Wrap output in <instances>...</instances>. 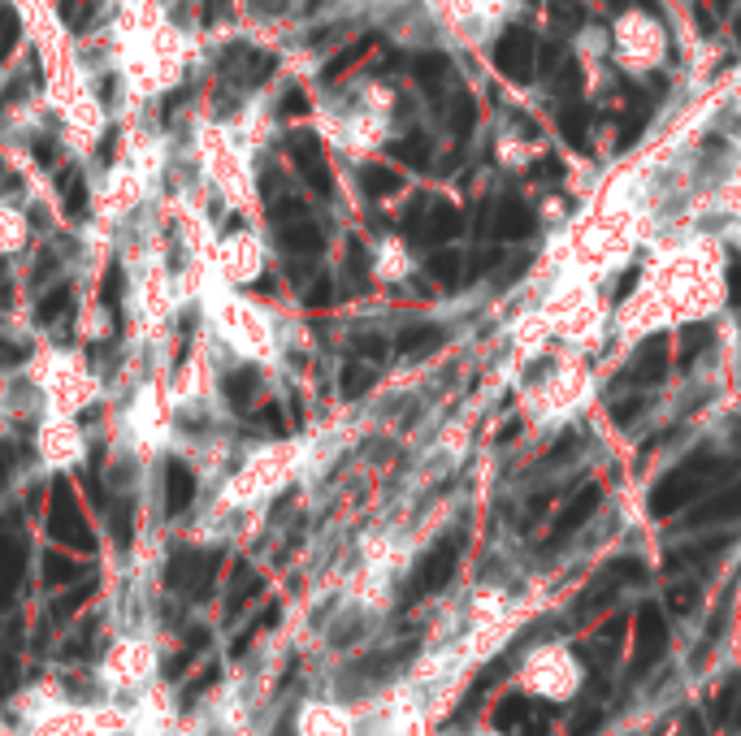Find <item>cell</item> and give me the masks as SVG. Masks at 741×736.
Returning a JSON list of instances; mask_svg holds the SVG:
<instances>
[{"instance_id": "1", "label": "cell", "mask_w": 741, "mask_h": 736, "mask_svg": "<svg viewBox=\"0 0 741 736\" xmlns=\"http://www.w3.org/2000/svg\"><path fill=\"white\" fill-rule=\"evenodd\" d=\"M35 394L44 399V412L78 416L104 394V377L87 364L83 351L52 347L35 364Z\"/></svg>"}, {"instance_id": "2", "label": "cell", "mask_w": 741, "mask_h": 736, "mask_svg": "<svg viewBox=\"0 0 741 736\" xmlns=\"http://www.w3.org/2000/svg\"><path fill=\"white\" fill-rule=\"evenodd\" d=\"M516 689L538 702L564 706L585 689V667L564 641H542V646H529L525 659L516 663Z\"/></svg>"}, {"instance_id": "3", "label": "cell", "mask_w": 741, "mask_h": 736, "mask_svg": "<svg viewBox=\"0 0 741 736\" xmlns=\"http://www.w3.org/2000/svg\"><path fill=\"white\" fill-rule=\"evenodd\" d=\"M35 459L48 472H70L87 459V429L78 416L44 412L35 420Z\"/></svg>"}, {"instance_id": "4", "label": "cell", "mask_w": 741, "mask_h": 736, "mask_svg": "<svg viewBox=\"0 0 741 736\" xmlns=\"http://www.w3.org/2000/svg\"><path fill=\"white\" fill-rule=\"evenodd\" d=\"M208 325L226 347H234L239 356H260V343H265V321L252 304L243 299H217L208 308Z\"/></svg>"}, {"instance_id": "5", "label": "cell", "mask_w": 741, "mask_h": 736, "mask_svg": "<svg viewBox=\"0 0 741 736\" xmlns=\"http://www.w3.org/2000/svg\"><path fill=\"white\" fill-rule=\"evenodd\" d=\"M213 260H217V273L230 286H252L260 278V243L247 230H226V234H221Z\"/></svg>"}, {"instance_id": "6", "label": "cell", "mask_w": 741, "mask_h": 736, "mask_svg": "<svg viewBox=\"0 0 741 736\" xmlns=\"http://www.w3.org/2000/svg\"><path fill=\"white\" fill-rule=\"evenodd\" d=\"M533 61H538V39H533L525 26H507V31L494 39V65H499V74H507L512 83H529Z\"/></svg>"}, {"instance_id": "7", "label": "cell", "mask_w": 741, "mask_h": 736, "mask_svg": "<svg viewBox=\"0 0 741 736\" xmlns=\"http://www.w3.org/2000/svg\"><path fill=\"white\" fill-rule=\"evenodd\" d=\"M295 736H356V715L338 702H308L295 715Z\"/></svg>"}, {"instance_id": "8", "label": "cell", "mask_w": 741, "mask_h": 736, "mask_svg": "<svg viewBox=\"0 0 741 736\" xmlns=\"http://www.w3.org/2000/svg\"><path fill=\"white\" fill-rule=\"evenodd\" d=\"M711 468H715V459H707V455L685 459V464L676 468L672 477H663V481H659V490H655V498H650V507H655V511H668V507H676V503H685V498L694 494L698 477H707Z\"/></svg>"}, {"instance_id": "9", "label": "cell", "mask_w": 741, "mask_h": 736, "mask_svg": "<svg viewBox=\"0 0 741 736\" xmlns=\"http://www.w3.org/2000/svg\"><path fill=\"white\" fill-rule=\"evenodd\" d=\"M31 243V217L13 200H0V256H18Z\"/></svg>"}, {"instance_id": "10", "label": "cell", "mask_w": 741, "mask_h": 736, "mask_svg": "<svg viewBox=\"0 0 741 736\" xmlns=\"http://www.w3.org/2000/svg\"><path fill=\"white\" fill-rule=\"evenodd\" d=\"M533 226H538V217H533V208L525 200H516V195H507L499 204V213H494V234L499 239H529Z\"/></svg>"}, {"instance_id": "11", "label": "cell", "mask_w": 741, "mask_h": 736, "mask_svg": "<svg viewBox=\"0 0 741 736\" xmlns=\"http://www.w3.org/2000/svg\"><path fill=\"white\" fill-rule=\"evenodd\" d=\"M663 373H668V338L655 334V338H646V343H642V351H637L633 377L642 381V386H659Z\"/></svg>"}, {"instance_id": "12", "label": "cell", "mask_w": 741, "mask_h": 736, "mask_svg": "<svg viewBox=\"0 0 741 736\" xmlns=\"http://www.w3.org/2000/svg\"><path fill=\"white\" fill-rule=\"evenodd\" d=\"M460 230H464V213H460V208L447 204V200H434V208H429V217H425L421 239L425 243H451Z\"/></svg>"}, {"instance_id": "13", "label": "cell", "mask_w": 741, "mask_h": 736, "mask_svg": "<svg viewBox=\"0 0 741 736\" xmlns=\"http://www.w3.org/2000/svg\"><path fill=\"white\" fill-rule=\"evenodd\" d=\"M278 243H282V252H291V256H317L325 247L321 230L312 226L308 217H291V226L278 230Z\"/></svg>"}, {"instance_id": "14", "label": "cell", "mask_w": 741, "mask_h": 736, "mask_svg": "<svg viewBox=\"0 0 741 736\" xmlns=\"http://www.w3.org/2000/svg\"><path fill=\"white\" fill-rule=\"evenodd\" d=\"M442 343H447V330L442 325H416V330H408L395 343V351L403 360H421V356H429V351H438Z\"/></svg>"}, {"instance_id": "15", "label": "cell", "mask_w": 741, "mask_h": 736, "mask_svg": "<svg viewBox=\"0 0 741 736\" xmlns=\"http://www.w3.org/2000/svg\"><path fill=\"white\" fill-rule=\"evenodd\" d=\"M559 130H564L572 152H590V109H585V104H577V100L564 104V109H559Z\"/></svg>"}, {"instance_id": "16", "label": "cell", "mask_w": 741, "mask_h": 736, "mask_svg": "<svg viewBox=\"0 0 741 736\" xmlns=\"http://www.w3.org/2000/svg\"><path fill=\"white\" fill-rule=\"evenodd\" d=\"M360 187L369 191V195H377V200H382V195L403 191V178H399L390 165H364V169H360Z\"/></svg>"}, {"instance_id": "17", "label": "cell", "mask_w": 741, "mask_h": 736, "mask_svg": "<svg viewBox=\"0 0 741 736\" xmlns=\"http://www.w3.org/2000/svg\"><path fill=\"white\" fill-rule=\"evenodd\" d=\"M447 74H451V61L442 57V52H425V57H416V83H421L425 91H442Z\"/></svg>"}, {"instance_id": "18", "label": "cell", "mask_w": 741, "mask_h": 736, "mask_svg": "<svg viewBox=\"0 0 741 736\" xmlns=\"http://www.w3.org/2000/svg\"><path fill=\"white\" fill-rule=\"evenodd\" d=\"M386 152H390V161H399V165H408V169H429V143L421 135L395 139Z\"/></svg>"}, {"instance_id": "19", "label": "cell", "mask_w": 741, "mask_h": 736, "mask_svg": "<svg viewBox=\"0 0 741 736\" xmlns=\"http://www.w3.org/2000/svg\"><path fill=\"white\" fill-rule=\"evenodd\" d=\"M429 273H434L438 282H447V286H460V278H464V256L455 252V247H442V252L429 256Z\"/></svg>"}, {"instance_id": "20", "label": "cell", "mask_w": 741, "mask_h": 736, "mask_svg": "<svg viewBox=\"0 0 741 736\" xmlns=\"http://www.w3.org/2000/svg\"><path fill=\"white\" fill-rule=\"evenodd\" d=\"M707 343H711V325H685V334H681V368H689L694 364L702 351H707Z\"/></svg>"}, {"instance_id": "21", "label": "cell", "mask_w": 741, "mask_h": 736, "mask_svg": "<svg viewBox=\"0 0 741 736\" xmlns=\"http://www.w3.org/2000/svg\"><path fill=\"white\" fill-rule=\"evenodd\" d=\"M473 126H477V109H473V100L460 91L455 104H451V135L455 139H468V135H473Z\"/></svg>"}, {"instance_id": "22", "label": "cell", "mask_w": 741, "mask_h": 736, "mask_svg": "<svg viewBox=\"0 0 741 736\" xmlns=\"http://www.w3.org/2000/svg\"><path fill=\"white\" fill-rule=\"evenodd\" d=\"M369 48H373V39H360V44L343 48V52H338V57H334L330 65H325V78H343V74L351 70V65H356V61L364 57V52H369Z\"/></svg>"}, {"instance_id": "23", "label": "cell", "mask_w": 741, "mask_h": 736, "mask_svg": "<svg viewBox=\"0 0 741 736\" xmlns=\"http://www.w3.org/2000/svg\"><path fill=\"white\" fill-rule=\"evenodd\" d=\"M598 507V490L590 485V490H585L577 503H572V511H564V524H559V533H572V529H581V520L590 516V511Z\"/></svg>"}, {"instance_id": "24", "label": "cell", "mask_w": 741, "mask_h": 736, "mask_svg": "<svg viewBox=\"0 0 741 736\" xmlns=\"http://www.w3.org/2000/svg\"><path fill=\"white\" fill-rule=\"evenodd\" d=\"M551 18L568 31H577V26H585V5L581 0H551Z\"/></svg>"}, {"instance_id": "25", "label": "cell", "mask_w": 741, "mask_h": 736, "mask_svg": "<svg viewBox=\"0 0 741 736\" xmlns=\"http://www.w3.org/2000/svg\"><path fill=\"white\" fill-rule=\"evenodd\" d=\"M555 91L559 96H577L581 91V65L577 61H559V70H555Z\"/></svg>"}, {"instance_id": "26", "label": "cell", "mask_w": 741, "mask_h": 736, "mask_svg": "<svg viewBox=\"0 0 741 736\" xmlns=\"http://www.w3.org/2000/svg\"><path fill=\"white\" fill-rule=\"evenodd\" d=\"M369 381H373L369 368H360V364H347L343 368V394H347V399H356V394L369 390Z\"/></svg>"}, {"instance_id": "27", "label": "cell", "mask_w": 741, "mask_h": 736, "mask_svg": "<svg viewBox=\"0 0 741 736\" xmlns=\"http://www.w3.org/2000/svg\"><path fill=\"white\" fill-rule=\"evenodd\" d=\"M533 178H542V182H559V178H564V165H559V156H542V161L533 165Z\"/></svg>"}, {"instance_id": "28", "label": "cell", "mask_w": 741, "mask_h": 736, "mask_svg": "<svg viewBox=\"0 0 741 736\" xmlns=\"http://www.w3.org/2000/svg\"><path fill=\"white\" fill-rule=\"evenodd\" d=\"M728 304L741 308V265L728 269Z\"/></svg>"}, {"instance_id": "29", "label": "cell", "mask_w": 741, "mask_h": 736, "mask_svg": "<svg viewBox=\"0 0 741 736\" xmlns=\"http://www.w3.org/2000/svg\"><path fill=\"white\" fill-rule=\"evenodd\" d=\"M642 403H646V399H624V403L616 407V420H620V425H629V420L642 412Z\"/></svg>"}, {"instance_id": "30", "label": "cell", "mask_w": 741, "mask_h": 736, "mask_svg": "<svg viewBox=\"0 0 741 736\" xmlns=\"http://www.w3.org/2000/svg\"><path fill=\"white\" fill-rule=\"evenodd\" d=\"M330 295H334V291H330V282L321 278V286H317V291L308 295V304H312V308H317V304H330Z\"/></svg>"}, {"instance_id": "31", "label": "cell", "mask_w": 741, "mask_h": 736, "mask_svg": "<svg viewBox=\"0 0 741 736\" xmlns=\"http://www.w3.org/2000/svg\"><path fill=\"white\" fill-rule=\"evenodd\" d=\"M633 282H637V273L629 269V273H624V278H620V286H616V299H624V295H629V291H633Z\"/></svg>"}, {"instance_id": "32", "label": "cell", "mask_w": 741, "mask_h": 736, "mask_svg": "<svg viewBox=\"0 0 741 736\" xmlns=\"http://www.w3.org/2000/svg\"><path fill=\"white\" fill-rule=\"evenodd\" d=\"M698 26H702V31H711V26H715V18H711L707 9H698Z\"/></svg>"}, {"instance_id": "33", "label": "cell", "mask_w": 741, "mask_h": 736, "mask_svg": "<svg viewBox=\"0 0 741 736\" xmlns=\"http://www.w3.org/2000/svg\"><path fill=\"white\" fill-rule=\"evenodd\" d=\"M516 433H520V420H512V425H507V429L499 433V438H503V442H512V438H516Z\"/></svg>"}, {"instance_id": "34", "label": "cell", "mask_w": 741, "mask_h": 736, "mask_svg": "<svg viewBox=\"0 0 741 736\" xmlns=\"http://www.w3.org/2000/svg\"><path fill=\"white\" fill-rule=\"evenodd\" d=\"M442 736H499V732H486V728H473V732H442Z\"/></svg>"}, {"instance_id": "35", "label": "cell", "mask_w": 741, "mask_h": 736, "mask_svg": "<svg viewBox=\"0 0 741 736\" xmlns=\"http://www.w3.org/2000/svg\"><path fill=\"white\" fill-rule=\"evenodd\" d=\"M720 5H724V0H720Z\"/></svg>"}]
</instances>
